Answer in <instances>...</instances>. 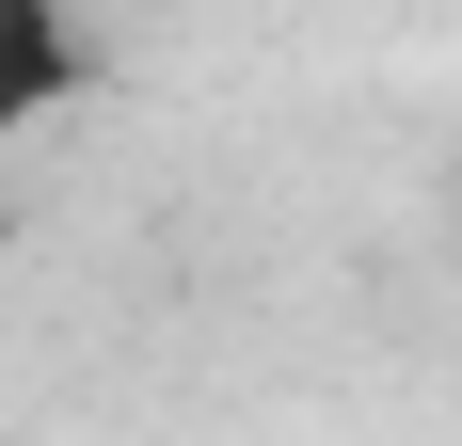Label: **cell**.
Wrapping results in <instances>:
<instances>
[{"label":"cell","mask_w":462,"mask_h":446,"mask_svg":"<svg viewBox=\"0 0 462 446\" xmlns=\"http://www.w3.org/2000/svg\"><path fill=\"white\" fill-rule=\"evenodd\" d=\"M64 96H96V16L80 0H0V144H32Z\"/></svg>","instance_id":"obj_1"}]
</instances>
